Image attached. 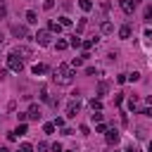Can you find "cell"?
I'll return each instance as SVG.
<instances>
[{"label": "cell", "mask_w": 152, "mask_h": 152, "mask_svg": "<svg viewBox=\"0 0 152 152\" xmlns=\"http://www.w3.org/2000/svg\"><path fill=\"white\" fill-rule=\"evenodd\" d=\"M55 83L57 86H71L74 83V66L71 64H59L57 69H55Z\"/></svg>", "instance_id": "6da1fadb"}, {"label": "cell", "mask_w": 152, "mask_h": 152, "mask_svg": "<svg viewBox=\"0 0 152 152\" xmlns=\"http://www.w3.org/2000/svg\"><path fill=\"white\" fill-rule=\"evenodd\" d=\"M100 28H102V33H104V36L114 33V24H112V21H102V26H100Z\"/></svg>", "instance_id": "8fae6325"}, {"label": "cell", "mask_w": 152, "mask_h": 152, "mask_svg": "<svg viewBox=\"0 0 152 152\" xmlns=\"http://www.w3.org/2000/svg\"><path fill=\"white\" fill-rule=\"evenodd\" d=\"M119 38H124V40L131 38V26H128V24H124V26L119 28Z\"/></svg>", "instance_id": "7c38bea8"}, {"label": "cell", "mask_w": 152, "mask_h": 152, "mask_svg": "<svg viewBox=\"0 0 152 152\" xmlns=\"http://www.w3.org/2000/svg\"><path fill=\"white\" fill-rule=\"evenodd\" d=\"M78 109H81V102H78V100H71V102L66 104V116L74 119V116L78 114Z\"/></svg>", "instance_id": "277c9868"}, {"label": "cell", "mask_w": 152, "mask_h": 152, "mask_svg": "<svg viewBox=\"0 0 152 152\" xmlns=\"http://www.w3.org/2000/svg\"><path fill=\"white\" fill-rule=\"evenodd\" d=\"M107 88H109V86H107V83L102 81V83L97 86V95H104V93H107Z\"/></svg>", "instance_id": "44dd1931"}, {"label": "cell", "mask_w": 152, "mask_h": 152, "mask_svg": "<svg viewBox=\"0 0 152 152\" xmlns=\"http://www.w3.org/2000/svg\"><path fill=\"white\" fill-rule=\"evenodd\" d=\"M5 14H7V7H5V5H0V19H2Z\"/></svg>", "instance_id": "e575fe53"}, {"label": "cell", "mask_w": 152, "mask_h": 152, "mask_svg": "<svg viewBox=\"0 0 152 152\" xmlns=\"http://www.w3.org/2000/svg\"><path fill=\"white\" fill-rule=\"evenodd\" d=\"M52 124H55V126H59V128H64V119H59V116H57Z\"/></svg>", "instance_id": "f546056e"}, {"label": "cell", "mask_w": 152, "mask_h": 152, "mask_svg": "<svg viewBox=\"0 0 152 152\" xmlns=\"http://www.w3.org/2000/svg\"><path fill=\"white\" fill-rule=\"evenodd\" d=\"M19 152H33V145H28V142H24V145L19 147Z\"/></svg>", "instance_id": "d4e9b609"}, {"label": "cell", "mask_w": 152, "mask_h": 152, "mask_svg": "<svg viewBox=\"0 0 152 152\" xmlns=\"http://www.w3.org/2000/svg\"><path fill=\"white\" fill-rule=\"evenodd\" d=\"M48 31H52V33H59V31H62V24L50 19V21H48Z\"/></svg>", "instance_id": "30bf717a"}, {"label": "cell", "mask_w": 152, "mask_h": 152, "mask_svg": "<svg viewBox=\"0 0 152 152\" xmlns=\"http://www.w3.org/2000/svg\"><path fill=\"white\" fill-rule=\"evenodd\" d=\"M55 7V0H43V10H52Z\"/></svg>", "instance_id": "cb8c5ba5"}, {"label": "cell", "mask_w": 152, "mask_h": 152, "mask_svg": "<svg viewBox=\"0 0 152 152\" xmlns=\"http://www.w3.org/2000/svg\"><path fill=\"white\" fill-rule=\"evenodd\" d=\"M124 102V95H114V104H121Z\"/></svg>", "instance_id": "4dcf8cb0"}, {"label": "cell", "mask_w": 152, "mask_h": 152, "mask_svg": "<svg viewBox=\"0 0 152 152\" xmlns=\"http://www.w3.org/2000/svg\"><path fill=\"white\" fill-rule=\"evenodd\" d=\"M59 24H62V26H71V19H69V17H59Z\"/></svg>", "instance_id": "484cf974"}, {"label": "cell", "mask_w": 152, "mask_h": 152, "mask_svg": "<svg viewBox=\"0 0 152 152\" xmlns=\"http://www.w3.org/2000/svg\"><path fill=\"white\" fill-rule=\"evenodd\" d=\"M2 43H5V38H2V31H0V45H2Z\"/></svg>", "instance_id": "74e56055"}, {"label": "cell", "mask_w": 152, "mask_h": 152, "mask_svg": "<svg viewBox=\"0 0 152 152\" xmlns=\"http://www.w3.org/2000/svg\"><path fill=\"white\" fill-rule=\"evenodd\" d=\"M121 10H124L126 14H133V10H135V0H121Z\"/></svg>", "instance_id": "52a82bcc"}, {"label": "cell", "mask_w": 152, "mask_h": 152, "mask_svg": "<svg viewBox=\"0 0 152 152\" xmlns=\"http://www.w3.org/2000/svg\"><path fill=\"white\" fill-rule=\"evenodd\" d=\"M17 133H19V135H24V133H26V126H24V124H19V128H17Z\"/></svg>", "instance_id": "1f68e13d"}, {"label": "cell", "mask_w": 152, "mask_h": 152, "mask_svg": "<svg viewBox=\"0 0 152 152\" xmlns=\"http://www.w3.org/2000/svg\"><path fill=\"white\" fill-rule=\"evenodd\" d=\"M52 152H64V150H62V145H59V142H55V145H52Z\"/></svg>", "instance_id": "836d02e7"}, {"label": "cell", "mask_w": 152, "mask_h": 152, "mask_svg": "<svg viewBox=\"0 0 152 152\" xmlns=\"http://www.w3.org/2000/svg\"><path fill=\"white\" fill-rule=\"evenodd\" d=\"M138 78H140V74H138V71H131V74H126V81H133V83H135Z\"/></svg>", "instance_id": "ac0fdd59"}, {"label": "cell", "mask_w": 152, "mask_h": 152, "mask_svg": "<svg viewBox=\"0 0 152 152\" xmlns=\"http://www.w3.org/2000/svg\"><path fill=\"white\" fill-rule=\"evenodd\" d=\"M112 152H116V150H112Z\"/></svg>", "instance_id": "60d3db41"}, {"label": "cell", "mask_w": 152, "mask_h": 152, "mask_svg": "<svg viewBox=\"0 0 152 152\" xmlns=\"http://www.w3.org/2000/svg\"><path fill=\"white\" fill-rule=\"evenodd\" d=\"M145 38H152V28H145Z\"/></svg>", "instance_id": "8d00e7d4"}, {"label": "cell", "mask_w": 152, "mask_h": 152, "mask_svg": "<svg viewBox=\"0 0 152 152\" xmlns=\"http://www.w3.org/2000/svg\"><path fill=\"white\" fill-rule=\"evenodd\" d=\"M124 152H138V147H133V145H128V147H126Z\"/></svg>", "instance_id": "d590c367"}, {"label": "cell", "mask_w": 152, "mask_h": 152, "mask_svg": "<svg viewBox=\"0 0 152 152\" xmlns=\"http://www.w3.org/2000/svg\"><path fill=\"white\" fill-rule=\"evenodd\" d=\"M147 150H150V152H152V140H150V145H147Z\"/></svg>", "instance_id": "f35d334b"}, {"label": "cell", "mask_w": 152, "mask_h": 152, "mask_svg": "<svg viewBox=\"0 0 152 152\" xmlns=\"http://www.w3.org/2000/svg\"><path fill=\"white\" fill-rule=\"evenodd\" d=\"M150 104H152V100H150Z\"/></svg>", "instance_id": "b9f144b4"}, {"label": "cell", "mask_w": 152, "mask_h": 152, "mask_svg": "<svg viewBox=\"0 0 152 152\" xmlns=\"http://www.w3.org/2000/svg\"><path fill=\"white\" fill-rule=\"evenodd\" d=\"M17 119H19V121H21V124H24V121H26V119H28V112H26V114H24V112H19V114H17Z\"/></svg>", "instance_id": "83f0119b"}, {"label": "cell", "mask_w": 152, "mask_h": 152, "mask_svg": "<svg viewBox=\"0 0 152 152\" xmlns=\"http://www.w3.org/2000/svg\"><path fill=\"white\" fill-rule=\"evenodd\" d=\"M78 7H81L83 12H90V10H93V2H90V0H78Z\"/></svg>", "instance_id": "5bb4252c"}, {"label": "cell", "mask_w": 152, "mask_h": 152, "mask_svg": "<svg viewBox=\"0 0 152 152\" xmlns=\"http://www.w3.org/2000/svg\"><path fill=\"white\" fill-rule=\"evenodd\" d=\"M14 55H19V57L28 59V57H31V48H26V45H17V48H14Z\"/></svg>", "instance_id": "8992f818"}, {"label": "cell", "mask_w": 152, "mask_h": 152, "mask_svg": "<svg viewBox=\"0 0 152 152\" xmlns=\"http://www.w3.org/2000/svg\"><path fill=\"white\" fill-rule=\"evenodd\" d=\"M119 138H121V135H119V131H116V128L107 131V142H109V145H116V142H119Z\"/></svg>", "instance_id": "ba28073f"}, {"label": "cell", "mask_w": 152, "mask_h": 152, "mask_svg": "<svg viewBox=\"0 0 152 152\" xmlns=\"http://www.w3.org/2000/svg\"><path fill=\"white\" fill-rule=\"evenodd\" d=\"M5 59H7V66H10L12 71H21V69H24V62H21V57H19V55L10 52V55H7Z\"/></svg>", "instance_id": "7a4b0ae2"}, {"label": "cell", "mask_w": 152, "mask_h": 152, "mask_svg": "<svg viewBox=\"0 0 152 152\" xmlns=\"http://www.w3.org/2000/svg\"><path fill=\"white\" fill-rule=\"evenodd\" d=\"M69 45H71V48H78V45H81V38H78V36H71Z\"/></svg>", "instance_id": "d6986e66"}, {"label": "cell", "mask_w": 152, "mask_h": 152, "mask_svg": "<svg viewBox=\"0 0 152 152\" xmlns=\"http://www.w3.org/2000/svg\"><path fill=\"white\" fill-rule=\"evenodd\" d=\"M128 109H131V112L138 109V97H128Z\"/></svg>", "instance_id": "2e32d148"}, {"label": "cell", "mask_w": 152, "mask_h": 152, "mask_svg": "<svg viewBox=\"0 0 152 152\" xmlns=\"http://www.w3.org/2000/svg\"><path fill=\"white\" fill-rule=\"evenodd\" d=\"M90 107H93V109H102V102H100V100H90Z\"/></svg>", "instance_id": "4316f807"}, {"label": "cell", "mask_w": 152, "mask_h": 152, "mask_svg": "<svg viewBox=\"0 0 152 152\" xmlns=\"http://www.w3.org/2000/svg\"><path fill=\"white\" fill-rule=\"evenodd\" d=\"M28 119H36V121L40 119V109H38V104H31V107H28Z\"/></svg>", "instance_id": "9c48e42d"}, {"label": "cell", "mask_w": 152, "mask_h": 152, "mask_svg": "<svg viewBox=\"0 0 152 152\" xmlns=\"http://www.w3.org/2000/svg\"><path fill=\"white\" fill-rule=\"evenodd\" d=\"M55 48H57V50H66V48H69V43H66V40H57V43H55Z\"/></svg>", "instance_id": "ffe728a7"}, {"label": "cell", "mask_w": 152, "mask_h": 152, "mask_svg": "<svg viewBox=\"0 0 152 152\" xmlns=\"http://www.w3.org/2000/svg\"><path fill=\"white\" fill-rule=\"evenodd\" d=\"M26 21H28V24H36V21H38V14H36L33 10H28V12H26Z\"/></svg>", "instance_id": "9a60e30c"}, {"label": "cell", "mask_w": 152, "mask_h": 152, "mask_svg": "<svg viewBox=\"0 0 152 152\" xmlns=\"http://www.w3.org/2000/svg\"><path fill=\"white\" fill-rule=\"evenodd\" d=\"M81 64H83V55H81V57H74V59H71V66H81Z\"/></svg>", "instance_id": "603a6c76"}, {"label": "cell", "mask_w": 152, "mask_h": 152, "mask_svg": "<svg viewBox=\"0 0 152 152\" xmlns=\"http://www.w3.org/2000/svg\"><path fill=\"white\" fill-rule=\"evenodd\" d=\"M66 152H74V150H66Z\"/></svg>", "instance_id": "ab89813d"}, {"label": "cell", "mask_w": 152, "mask_h": 152, "mask_svg": "<svg viewBox=\"0 0 152 152\" xmlns=\"http://www.w3.org/2000/svg\"><path fill=\"white\" fill-rule=\"evenodd\" d=\"M55 128H57L55 124H45V126H43V131H45L48 135H50V133H55Z\"/></svg>", "instance_id": "7402d4cb"}, {"label": "cell", "mask_w": 152, "mask_h": 152, "mask_svg": "<svg viewBox=\"0 0 152 152\" xmlns=\"http://www.w3.org/2000/svg\"><path fill=\"white\" fill-rule=\"evenodd\" d=\"M12 36H17V38H28V28L14 24V26H12Z\"/></svg>", "instance_id": "5b68a950"}, {"label": "cell", "mask_w": 152, "mask_h": 152, "mask_svg": "<svg viewBox=\"0 0 152 152\" xmlns=\"http://www.w3.org/2000/svg\"><path fill=\"white\" fill-rule=\"evenodd\" d=\"M36 40H38V45H50V31L48 28H40L36 33Z\"/></svg>", "instance_id": "3957f363"}, {"label": "cell", "mask_w": 152, "mask_h": 152, "mask_svg": "<svg viewBox=\"0 0 152 152\" xmlns=\"http://www.w3.org/2000/svg\"><path fill=\"white\" fill-rule=\"evenodd\" d=\"M48 150V142H38V152H45Z\"/></svg>", "instance_id": "d6a6232c"}, {"label": "cell", "mask_w": 152, "mask_h": 152, "mask_svg": "<svg viewBox=\"0 0 152 152\" xmlns=\"http://www.w3.org/2000/svg\"><path fill=\"white\" fill-rule=\"evenodd\" d=\"M31 71H33V76H38V74H45V71H48V66H45V64H33V69H31Z\"/></svg>", "instance_id": "4fadbf2b"}, {"label": "cell", "mask_w": 152, "mask_h": 152, "mask_svg": "<svg viewBox=\"0 0 152 152\" xmlns=\"http://www.w3.org/2000/svg\"><path fill=\"white\" fill-rule=\"evenodd\" d=\"M145 21H152V7L145 10Z\"/></svg>", "instance_id": "f1b7e54d"}, {"label": "cell", "mask_w": 152, "mask_h": 152, "mask_svg": "<svg viewBox=\"0 0 152 152\" xmlns=\"http://www.w3.org/2000/svg\"><path fill=\"white\" fill-rule=\"evenodd\" d=\"M81 45H83L86 50H90L93 45H97V38H90V40H86V43H81Z\"/></svg>", "instance_id": "e0dca14e"}]
</instances>
